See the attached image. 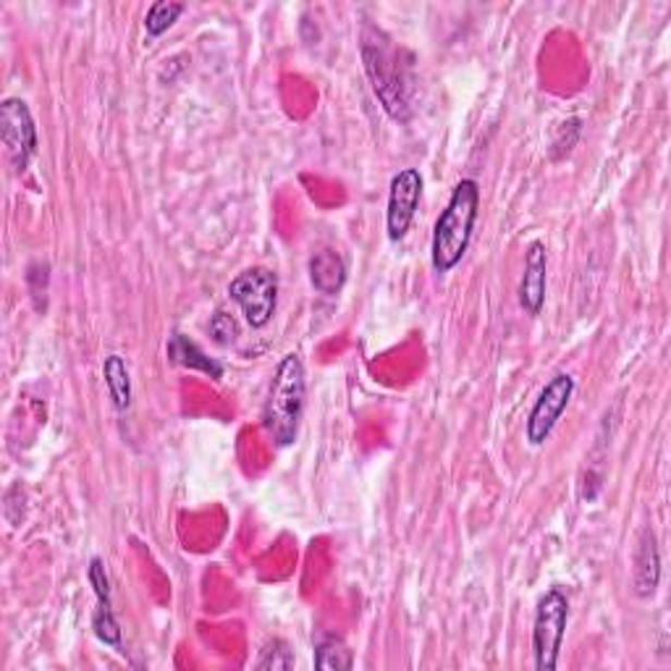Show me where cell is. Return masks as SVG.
<instances>
[{
    "label": "cell",
    "instance_id": "cell-18",
    "mask_svg": "<svg viewBox=\"0 0 671 671\" xmlns=\"http://www.w3.org/2000/svg\"><path fill=\"white\" fill-rule=\"evenodd\" d=\"M87 580H89V585H93L95 596H98V603L111 606V577H108L106 561H102L100 557H95L93 561H89Z\"/></svg>",
    "mask_w": 671,
    "mask_h": 671
},
{
    "label": "cell",
    "instance_id": "cell-3",
    "mask_svg": "<svg viewBox=\"0 0 671 671\" xmlns=\"http://www.w3.org/2000/svg\"><path fill=\"white\" fill-rule=\"evenodd\" d=\"M307 376L300 354H286L276 367L263 404V428L279 449L292 447L300 436L302 412H305Z\"/></svg>",
    "mask_w": 671,
    "mask_h": 671
},
{
    "label": "cell",
    "instance_id": "cell-19",
    "mask_svg": "<svg viewBox=\"0 0 671 671\" xmlns=\"http://www.w3.org/2000/svg\"><path fill=\"white\" fill-rule=\"evenodd\" d=\"M210 335H212V341H216V344L231 346L239 335L236 320L231 318L229 313H223V309H218V313L212 315V320H210Z\"/></svg>",
    "mask_w": 671,
    "mask_h": 671
},
{
    "label": "cell",
    "instance_id": "cell-13",
    "mask_svg": "<svg viewBox=\"0 0 671 671\" xmlns=\"http://www.w3.org/2000/svg\"><path fill=\"white\" fill-rule=\"evenodd\" d=\"M102 378H106L115 410L126 412L132 406V378H129V367L121 354H108L102 363Z\"/></svg>",
    "mask_w": 671,
    "mask_h": 671
},
{
    "label": "cell",
    "instance_id": "cell-10",
    "mask_svg": "<svg viewBox=\"0 0 671 671\" xmlns=\"http://www.w3.org/2000/svg\"><path fill=\"white\" fill-rule=\"evenodd\" d=\"M661 583V553H658L656 533L645 527L635 548V570H632V585L637 598H650Z\"/></svg>",
    "mask_w": 671,
    "mask_h": 671
},
{
    "label": "cell",
    "instance_id": "cell-14",
    "mask_svg": "<svg viewBox=\"0 0 671 671\" xmlns=\"http://www.w3.org/2000/svg\"><path fill=\"white\" fill-rule=\"evenodd\" d=\"M315 667L326 669V671H350L354 667V656L341 637H322V640L315 645Z\"/></svg>",
    "mask_w": 671,
    "mask_h": 671
},
{
    "label": "cell",
    "instance_id": "cell-6",
    "mask_svg": "<svg viewBox=\"0 0 671 671\" xmlns=\"http://www.w3.org/2000/svg\"><path fill=\"white\" fill-rule=\"evenodd\" d=\"M574 389H577V380H574L570 373H557L540 391L538 402L533 404L530 415H527L525 425V438L530 447H544V443L551 438L553 428L561 419V415L570 406Z\"/></svg>",
    "mask_w": 671,
    "mask_h": 671
},
{
    "label": "cell",
    "instance_id": "cell-9",
    "mask_svg": "<svg viewBox=\"0 0 671 671\" xmlns=\"http://www.w3.org/2000/svg\"><path fill=\"white\" fill-rule=\"evenodd\" d=\"M548 289V255L544 242H533L525 252V273L520 281V305L527 315H540Z\"/></svg>",
    "mask_w": 671,
    "mask_h": 671
},
{
    "label": "cell",
    "instance_id": "cell-8",
    "mask_svg": "<svg viewBox=\"0 0 671 671\" xmlns=\"http://www.w3.org/2000/svg\"><path fill=\"white\" fill-rule=\"evenodd\" d=\"M419 199H423V176H419L417 168H402L389 186L386 231H389L391 242H402L410 234Z\"/></svg>",
    "mask_w": 671,
    "mask_h": 671
},
{
    "label": "cell",
    "instance_id": "cell-17",
    "mask_svg": "<svg viewBox=\"0 0 671 671\" xmlns=\"http://www.w3.org/2000/svg\"><path fill=\"white\" fill-rule=\"evenodd\" d=\"M257 669L260 671H286L294 669V654L283 640H270L266 648L260 650L257 658Z\"/></svg>",
    "mask_w": 671,
    "mask_h": 671
},
{
    "label": "cell",
    "instance_id": "cell-2",
    "mask_svg": "<svg viewBox=\"0 0 671 671\" xmlns=\"http://www.w3.org/2000/svg\"><path fill=\"white\" fill-rule=\"evenodd\" d=\"M477 216H480V184L475 179H462L434 225L430 260L436 273H451L460 266L473 242Z\"/></svg>",
    "mask_w": 671,
    "mask_h": 671
},
{
    "label": "cell",
    "instance_id": "cell-11",
    "mask_svg": "<svg viewBox=\"0 0 671 671\" xmlns=\"http://www.w3.org/2000/svg\"><path fill=\"white\" fill-rule=\"evenodd\" d=\"M309 283L322 296H335L346 283V263L339 252L322 249L309 260Z\"/></svg>",
    "mask_w": 671,
    "mask_h": 671
},
{
    "label": "cell",
    "instance_id": "cell-4",
    "mask_svg": "<svg viewBox=\"0 0 671 671\" xmlns=\"http://www.w3.org/2000/svg\"><path fill=\"white\" fill-rule=\"evenodd\" d=\"M566 624H570V598L559 587H551L540 596L533 619V656L538 671H553L559 667Z\"/></svg>",
    "mask_w": 671,
    "mask_h": 671
},
{
    "label": "cell",
    "instance_id": "cell-1",
    "mask_svg": "<svg viewBox=\"0 0 671 671\" xmlns=\"http://www.w3.org/2000/svg\"><path fill=\"white\" fill-rule=\"evenodd\" d=\"M359 53L367 76H370L373 93L383 106V111L399 124H406L412 115L410 106V63H402L404 50H396L383 29L365 24L359 37Z\"/></svg>",
    "mask_w": 671,
    "mask_h": 671
},
{
    "label": "cell",
    "instance_id": "cell-7",
    "mask_svg": "<svg viewBox=\"0 0 671 671\" xmlns=\"http://www.w3.org/2000/svg\"><path fill=\"white\" fill-rule=\"evenodd\" d=\"M0 134L5 152L16 173H24L37 155V126L29 106L22 98H5L0 102Z\"/></svg>",
    "mask_w": 671,
    "mask_h": 671
},
{
    "label": "cell",
    "instance_id": "cell-20",
    "mask_svg": "<svg viewBox=\"0 0 671 671\" xmlns=\"http://www.w3.org/2000/svg\"><path fill=\"white\" fill-rule=\"evenodd\" d=\"M50 268H48V263H42V260H37V263H32V266L27 268V283H29V294H32V300H35V305H37V309H42V302H40V296L45 300V294H48V281H50Z\"/></svg>",
    "mask_w": 671,
    "mask_h": 671
},
{
    "label": "cell",
    "instance_id": "cell-16",
    "mask_svg": "<svg viewBox=\"0 0 671 671\" xmlns=\"http://www.w3.org/2000/svg\"><path fill=\"white\" fill-rule=\"evenodd\" d=\"M93 630L100 643L111 645V648H121V624L119 619H115L111 606L98 603V611H95L93 617Z\"/></svg>",
    "mask_w": 671,
    "mask_h": 671
},
{
    "label": "cell",
    "instance_id": "cell-12",
    "mask_svg": "<svg viewBox=\"0 0 671 671\" xmlns=\"http://www.w3.org/2000/svg\"><path fill=\"white\" fill-rule=\"evenodd\" d=\"M168 359L173 365L190 367V370H199L205 376L221 380L223 378V365L216 363V359L208 357L192 339H186L184 333H173L171 341H168Z\"/></svg>",
    "mask_w": 671,
    "mask_h": 671
},
{
    "label": "cell",
    "instance_id": "cell-5",
    "mask_svg": "<svg viewBox=\"0 0 671 671\" xmlns=\"http://www.w3.org/2000/svg\"><path fill=\"white\" fill-rule=\"evenodd\" d=\"M229 296L242 307L252 328H266L273 320L276 305H279V276L263 266L242 270L229 283Z\"/></svg>",
    "mask_w": 671,
    "mask_h": 671
},
{
    "label": "cell",
    "instance_id": "cell-15",
    "mask_svg": "<svg viewBox=\"0 0 671 671\" xmlns=\"http://www.w3.org/2000/svg\"><path fill=\"white\" fill-rule=\"evenodd\" d=\"M184 14V3H171V0H158L150 5L145 16V29L150 37L166 35L173 24L179 22V16Z\"/></svg>",
    "mask_w": 671,
    "mask_h": 671
}]
</instances>
